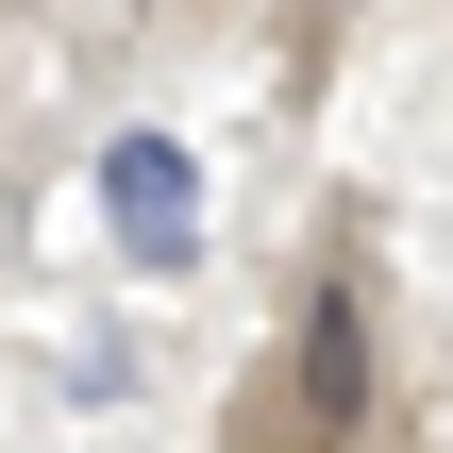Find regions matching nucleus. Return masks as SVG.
Wrapping results in <instances>:
<instances>
[{
	"label": "nucleus",
	"instance_id": "nucleus-1",
	"mask_svg": "<svg viewBox=\"0 0 453 453\" xmlns=\"http://www.w3.org/2000/svg\"><path fill=\"white\" fill-rule=\"evenodd\" d=\"M101 235L134 269H202V168H185V134H118L101 151Z\"/></svg>",
	"mask_w": 453,
	"mask_h": 453
},
{
	"label": "nucleus",
	"instance_id": "nucleus-2",
	"mask_svg": "<svg viewBox=\"0 0 453 453\" xmlns=\"http://www.w3.org/2000/svg\"><path fill=\"white\" fill-rule=\"evenodd\" d=\"M286 403H303V437H370V303L319 269L303 286V336H286Z\"/></svg>",
	"mask_w": 453,
	"mask_h": 453
}]
</instances>
